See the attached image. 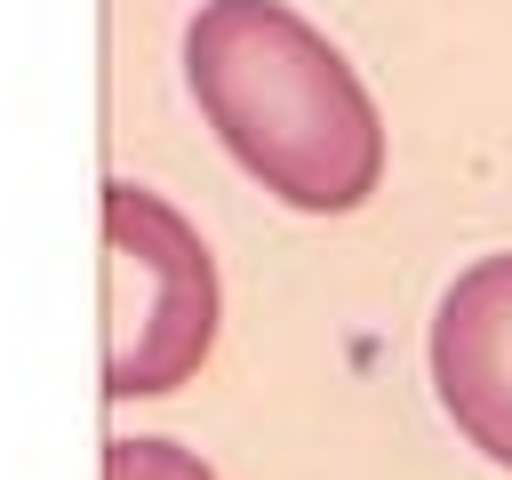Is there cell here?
<instances>
[{
  "label": "cell",
  "instance_id": "cell-1",
  "mask_svg": "<svg viewBox=\"0 0 512 480\" xmlns=\"http://www.w3.org/2000/svg\"><path fill=\"white\" fill-rule=\"evenodd\" d=\"M184 88L216 144L304 216H344L384 184V120L360 72L288 0H200Z\"/></svg>",
  "mask_w": 512,
  "mask_h": 480
},
{
  "label": "cell",
  "instance_id": "cell-2",
  "mask_svg": "<svg viewBox=\"0 0 512 480\" xmlns=\"http://www.w3.org/2000/svg\"><path fill=\"white\" fill-rule=\"evenodd\" d=\"M216 344V264L208 240L160 192L104 184V392L152 400L200 376Z\"/></svg>",
  "mask_w": 512,
  "mask_h": 480
},
{
  "label": "cell",
  "instance_id": "cell-3",
  "mask_svg": "<svg viewBox=\"0 0 512 480\" xmlns=\"http://www.w3.org/2000/svg\"><path fill=\"white\" fill-rule=\"evenodd\" d=\"M432 392L448 424L512 472V248L448 280L432 312Z\"/></svg>",
  "mask_w": 512,
  "mask_h": 480
},
{
  "label": "cell",
  "instance_id": "cell-4",
  "mask_svg": "<svg viewBox=\"0 0 512 480\" xmlns=\"http://www.w3.org/2000/svg\"><path fill=\"white\" fill-rule=\"evenodd\" d=\"M104 480H216L184 440H152V432H136V440H112L104 448Z\"/></svg>",
  "mask_w": 512,
  "mask_h": 480
}]
</instances>
